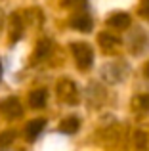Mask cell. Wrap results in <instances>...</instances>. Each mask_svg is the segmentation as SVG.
Returning <instances> with one entry per match:
<instances>
[{
    "mask_svg": "<svg viewBox=\"0 0 149 151\" xmlns=\"http://www.w3.org/2000/svg\"><path fill=\"white\" fill-rule=\"evenodd\" d=\"M134 140H136V144H138L142 149L145 147V134H143V132H136V138H134Z\"/></svg>",
    "mask_w": 149,
    "mask_h": 151,
    "instance_id": "7c38bea8",
    "label": "cell"
},
{
    "mask_svg": "<svg viewBox=\"0 0 149 151\" xmlns=\"http://www.w3.org/2000/svg\"><path fill=\"white\" fill-rule=\"evenodd\" d=\"M57 96L67 103H77V86L71 81H63L57 86Z\"/></svg>",
    "mask_w": 149,
    "mask_h": 151,
    "instance_id": "3957f363",
    "label": "cell"
},
{
    "mask_svg": "<svg viewBox=\"0 0 149 151\" xmlns=\"http://www.w3.org/2000/svg\"><path fill=\"white\" fill-rule=\"evenodd\" d=\"M130 21L132 19L126 12H117L109 17V25L115 27V29H126V27H130Z\"/></svg>",
    "mask_w": 149,
    "mask_h": 151,
    "instance_id": "277c9868",
    "label": "cell"
},
{
    "mask_svg": "<svg viewBox=\"0 0 149 151\" xmlns=\"http://www.w3.org/2000/svg\"><path fill=\"white\" fill-rule=\"evenodd\" d=\"M46 100H48V92H46V90H34V92H31V96H29V103H31V107H34V109L44 107Z\"/></svg>",
    "mask_w": 149,
    "mask_h": 151,
    "instance_id": "8992f818",
    "label": "cell"
},
{
    "mask_svg": "<svg viewBox=\"0 0 149 151\" xmlns=\"http://www.w3.org/2000/svg\"><path fill=\"white\" fill-rule=\"evenodd\" d=\"M78 126H80V121H78L77 117H67L63 122L59 124V130L63 134H74L78 130Z\"/></svg>",
    "mask_w": 149,
    "mask_h": 151,
    "instance_id": "ba28073f",
    "label": "cell"
},
{
    "mask_svg": "<svg viewBox=\"0 0 149 151\" xmlns=\"http://www.w3.org/2000/svg\"><path fill=\"white\" fill-rule=\"evenodd\" d=\"M140 14L143 15V17L149 19V0H142V8H140Z\"/></svg>",
    "mask_w": 149,
    "mask_h": 151,
    "instance_id": "4fadbf2b",
    "label": "cell"
},
{
    "mask_svg": "<svg viewBox=\"0 0 149 151\" xmlns=\"http://www.w3.org/2000/svg\"><path fill=\"white\" fill-rule=\"evenodd\" d=\"M100 44L103 46V50L105 48H107V50H115L117 46H119V38L105 33V35H100Z\"/></svg>",
    "mask_w": 149,
    "mask_h": 151,
    "instance_id": "9c48e42d",
    "label": "cell"
},
{
    "mask_svg": "<svg viewBox=\"0 0 149 151\" xmlns=\"http://www.w3.org/2000/svg\"><path fill=\"white\" fill-rule=\"evenodd\" d=\"M0 77H2V63H0Z\"/></svg>",
    "mask_w": 149,
    "mask_h": 151,
    "instance_id": "9a60e30c",
    "label": "cell"
},
{
    "mask_svg": "<svg viewBox=\"0 0 149 151\" xmlns=\"http://www.w3.org/2000/svg\"><path fill=\"white\" fill-rule=\"evenodd\" d=\"M145 77H147V78H149V65H147V67H145Z\"/></svg>",
    "mask_w": 149,
    "mask_h": 151,
    "instance_id": "5bb4252c",
    "label": "cell"
},
{
    "mask_svg": "<svg viewBox=\"0 0 149 151\" xmlns=\"http://www.w3.org/2000/svg\"><path fill=\"white\" fill-rule=\"evenodd\" d=\"M14 138H15L14 130H6V132H2V134H0V145H2V147H8V145L14 142Z\"/></svg>",
    "mask_w": 149,
    "mask_h": 151,
    "instance_id": "30bf717a",
    "label": "cell"
},
{
    "mask_svg": "<svg viewBox=\"0 0 149 151\" xmlns=\"http://www.w3.org/2000/svg\"><path fill=\"white\" fill-rule=\"evenodd\" d=\"M73 55L77 59V65L80 71H86L88 67H92L94 61V52L88 44L84 42H78V44H73Z\"/></svg>",
    "mask_w": 149,
    "mask_h": 151,
    "instance_id": "6da1fadb",
    "label": "cell"
},
{
    "mask_svg": "<svg viewBox=\"0 0 149 151\" xmlns=\"http://www.w3.org/2000/svg\"><path fill=\"white\" fill-rule=\"evenodd\" d=\"M65 6H69V8H86V0H65Z\"/></svg>",
    "mask_w": 149,
    "mask_h": 151,
    "instance_id": "8fae6325",
    "label": "cell"
},
{
    "mask_svg": "<svg viewBox=\"0 0 149 151\" xmlns=\"http://www.w3.org/2000/svg\"><path fill=\"white\" fill-rule=\"evenodd\" d=\"M71 25L74 27V29L86 33V31L92 29V19H90V15H74V17L71 19Z\"/></svg>",
    "mask_w": 149,
    "mask_h": 151,
    "instance_id": "52a82bcc",
    "label": "cell"
},
{
    "mask_svg": "<svg viewBox=\"0 0 149 151\" xmlns=\"http://www.w3.org/2000/svg\"><path fill=\"white\" fill-rule=\"evenodd\" d=\"M44 124H46V122L42 121V119H34V121H31L29 124H27V138H29V140H37V138L40 136V132L44 130Z\"/></svg>",
    "mask_w": 149,
    "mask_h": 151,
    "instance_id": "5b68a950",
    "label": "cell"
},
{
    "mask_svg": "<svg viewBox=\"0 0 149 151\" xmlns=\"http://www.w3.org/2000/svg\"><path fill=\"white\" fill-rule=\"evenodd\" d=\"M0 111L6 119H19L23 115V109H21V103H19L17 98H8L0 103Z\"/></svg>",
    "mask_w": 149,
    "mask_h": 151,
    "instance_id": "7a4b0ae2",
    "label": "cell"
}]
</instances>
